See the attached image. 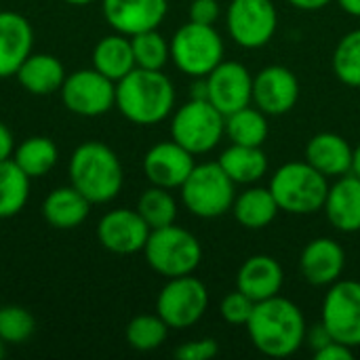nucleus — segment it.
Here are the masks:
<instances>
[{
  "instance_id": "f257e3e1",
  "label": "nucleus",
  "mask_w": 360,
  "mask_h": 360,
  "mask_svg": "<svg viewBox=\"0 0 360 360\" xmlns=\"http://www.w3.org/2000/svg\"><path fill=\"white\" fill-rule=\"evenodd\" d=\"M251 344L266 356L287 359L306 344V319L291 300L274 295L257 302L247 323Z\"/></svg>"
},
{
  "instance_id": "f03ea898",
  "label": "nucleus",
  "mask_w": 360,
  "mask_h": 360,
  "mask_svg": "<svg viewBox=\"0 0 360 360\" xmlns=\"http://www.w3.org/2000/svg\"><path fill=\"white\" fill-rule=\"evenodd\" d=\"M116 108L135 124H158L175 108V86L162 70L135 68L116 82Z\"/></svg>"
},
{
  "instance_id": "7ed1b4c3",
  "label": "nucleus",
  "mask_w": 360,
  "mask_h": 360,
  "mask_svg": "<svg viewBox=\"0 0 360 360\" xmlns=\"http://www.w3.org/2000/svg\"><path fill=\"white\" fill-rule=\"evenodd\" d=\"M122 165L112 148L101 141L80 143L70 158V181L91 202L103 205L122 188Z\"/></svg>"
},
{
  "instance_id": "20e7f679",
  "label": "nucleus",
  "mask_w": 360,
  "mask_h": 360,
  "mask_svg": "<svg viewBox=\"0 0 360 360\" xmlns=\"http://www.w3.org/2000/svg\"><path fill=\"white\" fill-rule=\"evenodd\" d=\"M270 192L281 211L291 215H310L325 209L329 181L306 160L287 162L272 175Z\"/></svg>"
},
{
  "instance_id": "39448f33",
  "label": "nucleus",
  "mask_w": 360,
  "mask_h": 360,
  "mask_svg": "<svg viewBox=\"0 0 360 360\" xmlns=\"http://www.w3.org/2000/svg\"><path fill=\"white\" fill-rule=\"evenodd\" d=\"M143 255L156 274L175 278L192 274L200 266L202 247L192 232L171 224L150 232Z\"/></svg>"
},
{
  "instance_id": "423d86ee",
  "label": "nucleus",
  "mask_w": 360,
  "mask_h": 360,
  "mask_svg": "<svg viewBox=\"0 0 360 360\" xmlns=\"http://www.w3.org/2000/svg\"><path fill=\"white\" fill-rule=\"evenodd\" d=\"M234 198L236 184L228 177L219 162L194 165L181 186V200L186 209L200 219H215L232 211Z\"/></svg>"
},
{
  "instance_id": "0eeeda50",
  "label": "nucleus",
  "mask_w": 360,
  "mask_h": 360,
  "mask_svg": "<svg viewBox=\"0 0 360 360\" xmlns=\"http://www.w3.org/2000/svg\"><path fill=\"white\" fill-rule=\"evenodd\" d=\"M171 59L184 74L205 78L224 61V40L213 25L186 23L171 38Z\"/></svg>"
},
{
  "instance_id": "6e6552de",
  "label": "nucleus",
  "mask_w": 360,
  "mask_h": 360,
  "mask_svg": "<svg viewBox=\"0 0 360 360\" xmlns=\"http://www.w3.org/2000/svg\"><path fill=\"white\" fill-rule=\"evenodd\" d=\"M226 135V116L209 99H190L171 120V137L194 156L207 154Z\"/></svg>"
},
{
  "instance_id": "1a4fd4ad",
  "label": "nucleus",
  "mask_w": 360,
  "mask_h": 360,
  "mask_svg": "<svg viewBox=\"0 0 360 360\" xmlns=\"http://www.w3.org/2000/svg\"><path fill=\"white\" fill-rule=\"evenodd\" d=\"M209 308V291L192 274L169 278L156 300V314L169 329H188L196 325Z\"/></svg>"
},
{
  "instance_id": "9d476101",
  "label": "nucleus",
  "mask_w": 360,
  "mask_h": 360,
  "mask_svg": "<svg viewBox=\"0 0 360 360\" xmlns=\"http://www.w3.org/2000/svg\"><path fill=\"white\" fill-rule=\"evenodd\" d=\"M230 38L243 49L266 46L278 27V13L272 0H232L228 6Z\"/></svg>"
},
{
  "instance_id": "9b49d317",
  "label": "nucleus",
  "mask_w": 360,
  "mask_h": 360,
  "mask_svg": "<svg viewBox=\"0 0 360 360\" xmlns=\"http://www.w3.org/2000/svg\"><path fill=\"white\" fill-rule=\"evenodd\" d=\"M61 99L65 108L78 116H101L116 105V82L95 68L78 70L65 76Z\"/></svg>"
},
{
  "instance_id": "f8f14e48",
  "label": "nucleus",
  "mask_w": 360,
  "mask_h": 360,
  "mask_svg": "<svg viewBox=\"0 0 360 360\" xmlns=\"http://www.w3.org/2000/svg\"><path fill=\"white\" fill-rule=\"evenodd\" d=\"M323 325L335 342L350 348L360 346V283L338 281L323 302Z\"/></svg>"
},
{
  "instance_id": "ddd939ff",
  "label": "nucleus",
  "mask_w": 360,
  "mask_h": 360,
  "mask_svg": "<svg viewBox=\"0 0 360 360\" xmlns=\"http://www.w3.org/2000/svg\"><path fill=\"white\" fill-rule=\"evenodd\" d=\"M207 99L224 114H232L253 101V76L238 61H221L207 76Z\"/></svg>"
},
{
  "instance_id": "4468645a",
  "label": "nucleus",
  "mask_w": 360,
  "mask_h": 360,
  "mask_svg": "<svg viewBox=\"0 0 360 360\" xmlns=\"http://www.w3.org/2000/svg\"><path fill=\"white\" fill-rule=\"evenodd\" d=\"M300 99L297 76L285 65H268L253 76V103L266 116H283Z\"/></svg>"
},
{
  "instance_id": "2eb2a0df",
  "label": "nucleus",
  "mask_w": 360,
  "mask_h": 360,
  "mask_svg": "<svg viewBox=\"0 0 360 360\" xmlns=\"http://www.w3.org/2000/svg\"><path fill=\"white\" fill-rule=\"evenodd\" d=\"M150 232V226L143 221L137 209H114L105 213L97 226L99 243L116 255H131L143 251Z\"/></svg>"
},
{
  "instance_id": "dca6fc26",
  "label": "nucleus",
  "mask_w": 360,
  "mask_h": 360,
  "mask_svg": "<svg viewBox=\"0 0 360 360\" xmlns=\"http://www.w3.org/2000/svg\"><path fill=\"white\" fill-rule=\"evenodd\" d=\"M194 165V154L173 139L152 146L143 156V173L148 181L167 190L181 188Z\"/></svg>"
},
{
  "instance_id": "f3484780",
  "label": "nucleus",
  "mask_w": 360,
  "mask_h": 360,
  "mask_svg": "<svg viewBox=\"0 0 360 360\" xmlns=\"http://www.w3.org/2000/svg\"><path fill=\"white\" fill-rule=\"evenodd\" d=\"M103 17L110 27L124 36L158 30L167 17V0H101Z\"/></svg>"
},
{
  "instance_id": "a211bd4d",
  "label": "nucleus",
  "mask_w": 360,
  "mask_h": 360,
  "mask_svg": "<svg viewBox=\"0 0 360 360\" xmlns=\"http://www.w3.org/2000/svg\"><path fill=\"white\" fill-rule=\"evenodd\" d=\"M346 268V251L333 238L310 240L300 257V270L306 283L314 287H331L338 283Z\"/></svg>"
},
{
  "instance_id": "6ab92c4d",
  "label": "nucleus",
  "mask_w": 360,
  "mask_h": 360,
  "mask_svg": "<svg viewBox=\"0 0 360 360\" xmlns=\"http://www.w3.org/2000/svg\"><path fill=\"white\" fill-rule=\"evenodd\" d=\"M32 46L34 30L30 21L15 11H0V78L15 76Z\"/></svg>"
},
{
  "instance_id": "aec40b11",
  "label": "nucleus",
  "mask_w": 360,
  "mask_h": 360,
  "mask_svg": "<svg viewBox=\"0 0 360 360\" xmlns=\"http://www.w3.org/2000/svg\"><path fill=\"white\" fill-rule=\"evenodd\" d=\"M325 213L329 224L344 232H360V177L354 173H346L338 177L333 186H329Z\"/></svg>"
},
{
  "instance_id": "412c9836",
  "label": "nucleus",
  "mask_w": 360,
  "mask_h": 360,
  "mask_svg": "<svg viewBox=\"0 0 360 360\" xmlns=\"http://www.w3.org/2000/svg\"><path fill=\"white\" fill-rule=\"evenodd\" d=\"M283 283H285L283 266L270 255L249 257L236 274V289L249 295L255 304L278 295Z\"/></svg>"
},
{
  "instance_id": "4be33fe9",
  "label": "nucleus",
  "mask_w": 360,
  "mask_h": 360,
  "mask_svg": "<svg viewBox=\"0 0 360 360\" xmlns=\"http://www.w3.org/2000/svg\"><path fill=\"white\" fill-rule=\"evenodd\" d=\"M354 150L338 133H319L306 146V162L312 165L319 173L329 177H342L352 173Z\"/></svg>"
},
{
  "instance_id": "5701e85b",
  "label": "nucleus",
  "mask_w": 360,
  "mask_h": 360,
  "mask_svg": "<svg viewBox=\"0 0 360 360\" xmlns=\"http://www.w3.org/2000/svg\"><path fill=\"white\" fill-rule=\"evenodd\" d=\"M19 84L32 95H51L61 91L65 80L63 63L46 53H30L17 70Z\"/></svg>"
},
{
  "instance_id": "b1692460",
  "label": "nucleus",
  "mask_w": 360,
  "mask_h": 360,
  "mask_svg": "<svg viewBox=\"0 0 360 360\" xmlns=\"http://www.w3.org/2000/svg\"><path fill=\"white\" fill-rule=\"evenodd\" d=\"M91 211V202L74 188H57L42 202V217L55 230H74L78 228Z\"/></svg>"
},
{
  "instance_id": "393cba45",
  "label": "nucleus",
  "mask_w": 360,
  "mask_h": 360,
  "mask_svg": "<svg viewBox=\"0 0 360 360\" xmlns=\"http://www.w3.org/2000/svg\"><path fill=\"white\" fill-rule=\"evenodd\" d=\"M93 68L114 82L124 78L131 70L137 68L131 38L118 32L101 38L93 49Z\"/></svg>"
},
{
  "instance_id": "a878e982",
  "label": "nucleus",
  "mask_w": 360,
  "mask_h": 360,
  "mask_svg": "<svg viewBox=\"0 0 360 360\" xmlns=\"http://www.w3.org/2000/svg\"><path fill=\"white\" fill-rule=\"evenodd\" d=\"M228 177L238 186H251L259 181L268 171V156L262 146H238L232 143L226 148L217 160Z\"/></svg>"
},
{
  "instance_id": "bb28decb",
  "label": "nucleus",
  "mask_w": 360,
  "mask_h": 360,
  "mask_svg": "<svg viewBox=\"0 0 360 360\" xmlns=\"http://www.w3.org/2000/svg\"><path fill=\"white\" fill-rule=\"evenodd\" d=\"M276 198L270 188H249L240 196L234 198L232 213L234 219L247 230H262L276 219L278 213Z\"/></svg>"
},
{
  "instance_id": "cd10ccee",
  "label": "nucleus",
  "mask_w": 360,
  "mask_h": 360,
  "mask_svg": "<svg viewBox=\"0 0 360 360\" xmlns=\"http://www.w3.org/2000/svg\"><path fill=\"white\" fill-rule=\"evenodd\" d=\"M57 158H59V152H57L55 141L49 137H40V135L23 139L13 152V160L30 179L46 175L57 165Z\"/></svg>"
},
{
  "instance_id": "c85d7f7f",
  "label": "nucleus",
  "mask_w": 360,
  "mask_h": 360,
  "mask_svg": "<svg viewBox=\"0 0 360 360\" xmlns=\"http://www.w3.org/2000/svg\"><path fill=\"white\" fill-rule=\"evenodd\" d=\"M226 135L238 146H262L268 139V118L259 108L245 105L226 116Z\"/></svg>"
},
{
  "instance_id": "c756f323",
  "label": "nucleus",
  "mask_w": 360,
  "mask_h": 360,
  "mask_svg": "<svg viewBox=\"0 0 360 360\" xmlns=\"http://www.w3.org/2000/svg\"><path fill=\"white\" fill-rule=\"evenodd\" d=\"M30 196V177L13 158L0 162V219L17 215Z\"/></svg>"
},
{
  "instance_id": "7c9ffc66",
  "label": "nucleus",
  "mask_w": 360,
  "mask_h": 360,
  "mask_svg": "<svg viewBox=\"0 0 360 360\" xmlns=\"http://www.w3.org/2000/svg\"><path fill=\"white\" fill-rule=\"evenodd\" d=\"M137 213L143 217V221L150 226V230H158V228L175 224L177 202L167 188L152 186L139 196Z\"/></svg>"
},
{
  "instance_id": "2f4dec72",
  "label": "nucleus",
  "mask_w": 360,
  "mask_h": 360,
  "mask_svg": "<svg viewBox=\"0 0 360 360\" xmlns=\"http://www.w3.org/2000/svg\"><path fill=\"white\" fill-rule=\"evenodd\" d=\"M169 325L158 314H139L127 325V342L133 350L152 352L165 344Z\"/></svg>"
},
{
  "instance_id": "473e14b6",
  "label": "nucleus",
  "mask_w": 360,
  "mask_h": 360,
  "mask_svg": "<svg viewBox=\"0 0 360 360\" xmlns=\"http://www.w3.org/2000/svg\"><path fill=\"white\" fill-rule=\"evenodd\" d=\"M133 44L135 65L143 70H162L167 61L171 59V44L165 40V36L158 30L139 32L135 36H129Z\"/></svg>"
},
{
  "instance_id": "72a5a7b5",
  "label": "nucleus",
  "mask_w": 360,
  "mask_h": 360,
  "mask_svg": "<svg viewBox=\"0 0 360 360\" xmlns=\"http://www.w3.org/2000/svg\"><path fill=\"white\" fill-rule=\"evenodd\" d=\"M333 72L340 82L348 86H360V30L348 32L335 46Z\"/></svg>"
},
{
  "instance_id": "f704fd0d",
  "label": "nucleus",
  "mask_w": 360,
  "mask_h": 360,
  "mask_svg": "<svg viewBox=\"0 0 360 360\" xmlns=\"http://www.w3.org/2000/svg\"><path fill=\"white\" fill-rule=\"evenodd\" d=\"M36 329L34 316L21 306L0 308V340L4 344H23Z\"/></svg>"
},
{
  "instance_id": "c9c22d12",
  "label": "nucleus",
  "mask_w": 360,
  "mask_h": 360,
  "mask_svg": "<svg viewBox=\"0 0 360 360\" xmlns=\"http://www.w3.org/2000/svg\"><path fill=\"white\" fill-rule=\"evenodd\" d=\"M253 308H255V302L249 295H245L243 291L236 289V291L228 293L221 300L219 314L230 325H245L247 327V323H249V319L253 314Z\"/></svg>"
},
{
  "instance_id": "e433bc0d",
  "label": "nucleus",
  "mask_w": 360,
  "mask_h": 360,
  "mask_svg": "<svg viewBox=\"0 0 360 360\" xmlns=\"http://www.w3.org/2000/svg\"><path fill=\"white\" fill-rule=\"evenodd\" d=\"M219 354V344L211 338L186 342L175 350V356L179 360H211Z\"/></svg>"
},
{
  "instance_id": "4c0bfd02",
  "label": "nucleus",
  "mask_w": 360,
  "mask_h": 360,
  "mask_svg": "<svg viewBox=\"0 0 360 360\" xmlns=\"http://www.w3.org/2000/svg\"><path fill=\"white\" fill-rule=\"evenodd\" d=\"M219 2L217 0H192L190 4V21L202 23V25H213L219 19Z\"/></svg>"
},
{
  "instance_id": "58836bf2",
  "label": "nucleus",
  "mask_w": 360,
  "mask_h": 360,
  "mask_svg": "<svg viewBox=\"0 0 360 360\" xmlns=\"http://www.w3.org/2000/svg\"><path fill=\"white\" fill-rule=\"evenodd\" d=\"M316 360H352L354 359V348L340 344V342H331L329 346H325L323 350L314 352Z\"/></svg>"
},
{
  "instance_id": "ea45409f",
  "label": "nucleus",
  "mask_w": 360,
  "mask_h": 360,
  "mask_svg": "<svg viewBox=\"0 0 360 360\" xmlns=\"http://www.w3.org/2000/svg\"><path fill=\"white\" fill-rule=\"evenodd\" d=\"M306 342L310 344V348L314 350V352H319V350H323L325 346H329L331 342H335L333 340V335L329 333V329L323 325V321L321 323H316L314 327H310L308 331H306Z\"/></svg>"
},
{
  "instance_id": "a19ab883",
  "label": "nucleus",
  "mask_w": 360,
  "mask_h": 360,
  "mask_svg": "<svg viewBox=\"0 0 360 360\" xmlns=\"http://www.w3.org/2000/svg\"><path fill=\"white\" fill-rule=\"evenodd\" d=\"M13 152H15L13 135H11V131H8V127L0 122V162L13 158Z\"/></svg>"
},
{
  "instance_id": "79ce46f5",
  "label": "nucleus",
  "mask_w": 360,
  "mask_h": 360,
  "mask_svg": "<svg viewBox=\"0 0 360 360\" xmlns=\"http://www.w3.org/2000/svg\"><path fill=\"white\" fill-rule=\"evenodd\" d=\"M289 4H293L300 11H321L325 8L331 0H287Z\"/></svg>"
},
{
  "instance_id": "37998d69",
  "label": "nucleus",
  "mask_w": 360,
  "mask_h": 360,
  "mask_svg": "<svg viewBox=\"0 0 360 360\" xmlns=\"http://www.w3.org/2000/svg\"><path fill=\"white\" fill-rule=\"evenodd\" d=\"M338 2H340V6H342L348 15L360 17V0H338Z\"/></svg>"
},
{
  "instance_id": "c03bdc74",
  "label": "nucleus",
  "mask_w": 360,
  "mask_h": 360,
  "mask_svg": "<svg viewBox=\"0 0 360 360\" xmlns=\"http://www.w3.org/2000/svg\"><path fill=\"white\" fill-rule=\"evenodd\" d=\"M352 173L360 177V143L354 148V160H352Z\"/></svg>"
},
{
  "instance_id": "a18cd8bd",
  "label": "nucleus",
  "mask_w": 360,
  "mask_h": 360,
  "mask_svg": "<svg viewBox=\"0 0 360 360\" xmlns=\"http://www.w3.org/2000/svg\"><path fill=\"white\" fill-rule=\"evenodd\" d=\"M68 4H76V6H82V4H91V2H95V0H65Z\"/></svg>"
},
{
  "instance_id": "49530a36",
  "label": "nucleus",
  "mask_w": 360,
  "mask_h": 360,
  "mask_svg": "<svg viewBox=\"0 0 360 360\" xmlns=\"http://www.w3.org/2000/svg\"><path fill=\"white\" fill-rule=\"evenodd\" d=\"M2 356H4V342L0 340V359H2Z\"/></svg>"
}]
</instances>
